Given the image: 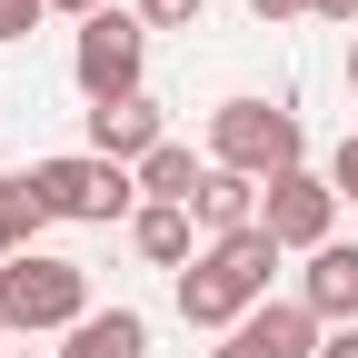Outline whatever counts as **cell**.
<instances>
[{"instance_id":"obj_16","label":"cell","mask_w":358,"mask_h":358,"mask_svg":"<svg viewBox=\"0 0 358 358\" xmlns=\"http://www.w3.org/2000/svg\"><path fill=\"white\" fill-rule=\"evenodd\" d=\"M329 189H338V199L358 209V129H348V140H338V150H329Z\"/></svg>"},{"instance_id":"obj_5","label":"cell","mask_w":358,"mask_h":358,"mask_svg":"<svg viewBox=\"0 0 358 358\" xmlns=\"http://www.w3.org/2000/svg\"><path fill=\"white\" fill-rule=\"evenodd\" d=\"M259 229L279 239V249H329L338 229V189H329V169H289V179H268V199H259Z\"/></svg>"},{"instance_id":"obj_21","label":"cell","mask_w":358,"mask_h":358,"mask_svg":"<svg viewBox=\"0 0 358 358\" xmlns=\"http://www.w3.org/2000/svg\"><path fill=\"white\" fill-rule=\"evenodd\" d=\"M50 10H70V20H100V10H110V0H50Z\"/></svg>"},{"instance_id":"obj_9","label":"cell","mask_w":358,"mask_h":358,"mask_svg":"<svg viewBox=\"0 0 358 358\" xmlns=\"http://www.w3.org/2000/svg\"><path fill=\"white\" fill-rule=\"evenodd\" d=\"M199 259H209V268H219V279H229L249 308H268V279H279V259H289V249L268 239V229H239V239H209Z\"/></svg>"},{"instance_id":"obj_22","label":"cell","mask_w":358,"mask_h":358,"mask_svg":"<svg viewBox=\"0 0 358 358\" xmlns=\"http://www.w3.org/2000/svg\"><path fill=\"white\" fill-rule=\"evenodd\" d=\"M319 20H358V0H319Z\"/></svg>"},{"instance_id":"obj_14","label":"cell","mask_w":358,"mask_h":358,"mask_svg":"<svg viewBox=\"0 0 358 358\" xmlns=\"http://www.w3.org/2000/svg\"><path fill=\"white\" fill-rule=\"evenodd\" d=\"M40 229H50V209H40L30 169H10V179H0V259H30V249H40Z\"/></svg>"},{"instance_id":"obj_4","label":"cell","mask_w":358,"mask_h":358,"mask_svg":"<svg viewBox=\"0 0 358 358\" xmlns=\"http://www.w3.org/2000/svg\"><path fill=\"white\" fill-rule=\"evenodd\" d=\"M70 80H80L90 110L140 100V80H150V20H140V10H100V20H80V40H70Z\"/></svg>"},{"instance_id":"obj_26","label":"cell","mask_w":358,"mask_h":358,"mask_svg":"<svg viewBox=\"0 0 358 358\" xmlns=\"http://www.w3.org/2000/svg\"><path fill=\"white\" fill-rule=\"evenodd\" d=\"M0 338H10V329H0ZM0 358H10V348H0Z\"/></svg>"},{"instance_id":"obj_11","label":"cell","mask_w":358,"mask_h":358,"mask_svg":"<svg viewBox=\"0 0 358 358\" xmlns=\"http://www.w3.org/2000/svg\"><path fill=\"white\" fill-rule=\"evenodd\" d=\"M189 239H199V219L179 209V199H140V219H129V249H140L150 268H169V279H179V268L199 259Z\"/></svg>"},{"instance_id":"obj_19","label":"cell","mask_w":358,"mask_h":358,"mask_svg":"<svg viewBox=\"0 0 358 358\" xmlns=\"http://www.w3.org/2000/svg\"><path fill=\"white\" fill-rule=\"evenodd\" d=\"M249 10H259L268 30H279V20H319V0H249Z\"/></svg>"},{"instance_id":"obj_24","label":"cell","mask_w":358,"mask_h":358,"mask_svg":"<svg viewBox=\"0 0 358 358\" xmlns=\"http://www.w3.org/2000/svg\"><path fill=\"white\" fill-rule=\"evenodd\" d=\"M348 80H358V40H348Z\"/></svg>"},{"instance_id":"obj_10","label":"cell","mask_w":358,"mask_h":358,"mask_svg":"<svg viewBox=\"0 0 358 358\" xmlns=\"http://www.w3.org/2000/svg\"><path fill=\"white\" fill-rule=\"evenodd\" d=\"M259 179H239V169H209L199 179V189H189V219H199V229L209 239H239V229H259Z\"/></svg>"},{"instance_id":"obj_18","label":"cell","mask_w":358,"mask_h":358,"mask_svg":"<svg viewBox=\"0 0 358 358\" xmlns=\"http://www.w3.org/2000/svg\"><path fill=\"white\" fill-rule=\"evenodd\" d=\"M199 10H209V0H140V20H150V30H189Z\"/></svg>"},{"instance_id":"obj_2","label":"cell","mask_w":358,"mask_h":358,"mask_svg":"<svg viewBox=\"0 0 358 358\" xmlns=\"http://www.w3.org/2000/svg\"><path fill=\"white\" fill-rule=\"evenodd\" d=\"M90 319V268L60 249H30V259H0V329L10 338H70Z\"/></svg>"},{"instance_id":"obj_1","label":"cell","mask_w":358,"mask_h":358,"mask_svg":"<svg viewBox=\"0 0 358 358\" xmlns=\"http://www.w3.org/2000/svg\"><path fill=\"white\" fill-rule=\"evenodd\" d=\"M209 169H239V179H289V169H308V129H299V110H279V100H219L209 110Z\"/></svg>"},{"instance_id":"obj_25","label":"cell","mask_w":358,"mask_h":358,"mask_svg":"<svg viewBox=\"0 0 358 358\" xmlns=\"http://www.w3.org/2000/svg\"><path fill=\"white\" fill-rule=\"evenodd\" d=\"M10 358H40V348H10Z\"/></svg>"},{"instance_id":"obj_23","label":"cell","mask_w":358,"mask_h":358,"mask_svg":"<svg viewBox=\"0 0 358 358\" xmlns=\"http://www.w3.org/2000/svg\"><path fill=\"white\" fill-rule=\"evenodd\" d=\"M209 358H249V348H239V338H219V348H209Z\"/></svg>"},{"instance_id":"obj_13","label":"cell","mask_w":358,"mask_h":358,"mask_svg":"<svg viewBox=\"0 0 358 358\" xmlns=\"http://www.w3.org/2000/svg\"><path fill=\"white\" fill-rule=\"evenodd\" d=\"M60 358H150V319L140 308H90V319L60 338Z\"/></svg>"},{"instance_id":"obj_3","label":"cell","mask_w":358,"mask_h":358,"mask_svg":"<svg viewBox=\"0 0 358 358\" xmlns=\"http://www.w3.org/2000/svg\"><path fill=\"white\" fill-rule=\"evenodd\" d=\"M30 189L50 219H70V229H110V219H140V169L120 159H90V150H60L30 169Z\"/></svg>"},{"instance_id":"obj_20","label":"cell","mask_w":358,"mask_h":358,"mask_svg":"<svg viewBox=\"0 0 358 358\" xmlns=\"http://www.w3.org/2000/svg\"><path fill=\"white\" fill-rule=\"evenodd\" d=\"M319 358H358V329H329V338H319Z\"/></svg>"},{"instance_id":"obj_7","label":"cell","mask_w":358,"mask_h":358,"mask_svg":"<svg viewBox=\"0 0 358 358\" xmlns=\"http://www.w3.org/2000/svg\"><path fill=\"white\" fill-rule=\"evenodd\" d=\"M299 299H308V319H319V329H358V249H348V239L308 249V268H299Z\"/></svg>"},{"instance_id":"obj_8","label":"cell","mask_w":358,"mask_h":358,"mask_svg":"<svg viewBox=\"0 0 358 358\" xmlns=\"http://www.w3.org/2000/svg\"><path fill=\"white\" fill-rule=\"evenodd\" d=\"M229 338H239L249 358H319V338H329V329L308 319V299H268V308H249Z\"/></svg>"},{"instance_id":"obj_15","label":"cell","mask_w":358,"mask_h":358,"mask_svg":"<svg viewBox=\"0 0 358 358\" xmlns=\"http://www.w3.org/2000/svg\"><path fill=\"white\" fill-rule=\"evenodd\" d=\"M199 179H209V159H199L189 140H159V150L140 159V199H179V209H189V189H199Z\"/></svg>"},{"instance_id":"obj_12","label":"cell","mask_w":358,"mask_h":358,"mask_svg":"<svg viewBox=\"0 0 358 358\" xmlns=\"http://www.w3.org/2000/svg\"><path fill=\"white\" fill-rule=\"evenodd\" d=\"M169 289H179V319H189V329H219V338H229V329L249 319V299H239L229 279H219V268H209V259H189V268H179V279H169Z\"/></svg>"},{"instance_id":"obj_17","label":"cell","mask_w":358,"mask_h":358,"mask_svg":"<svg viewBox=\"0 0 358 358\" xmlns=\"http://www.w3.org/2000/svg\"><path fill=\"white\" fill-rule=\"evenodd\" d=\"M40 10H50V0H0V50H10V40H30Z\"/></svg>"},{"instance_id":"obj_6","label":"cell","mask_w":358,"mask_h":358,"mask_svg":"<svg viewBox=\"0 0 358 358\" xmlns=\"http://www.w3.org/2000/svg\"><path fill=\"white\" fill-rule=\"evenodd\" d=\"M159 140H169V110L150 100V90H140V100H110V110H90V159H120V169H140Z\"/></svg>"}]
</instances>
